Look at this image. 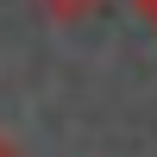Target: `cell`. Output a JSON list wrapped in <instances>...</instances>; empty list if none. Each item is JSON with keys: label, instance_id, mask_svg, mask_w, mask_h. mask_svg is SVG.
<instances>
[{"label": "cell", "instance_id": "cell-1", "mask_svg": "<svg viewBox=\"0 0 157 157\" xmlns=\"http://www.w3.org/2000/svg\"><path fill=\"white\" fill-rule=\"evenodd\" d=\"M38 6H50L57 19H88V13L101 6V0H38Z\"/></svg>", "mask_w": 157, "mask_h": 157}, {"label": "cell", "instance_id": "cell-2", "mask_svg": "<svg viewBox=\"0 0 157 157\" xmlns=\"http://www.w3.org/2000/svg\"><path fill=\"white\" fill-rule=\"evenodd\" d=\"M132 6H138V19H145L151 32H157V0H132Z\"/></svg>", "mask_w": 157, "mask_h": 157}, {"label": "cell", "instance_id": "cell-3", "mask_svg": "<svg viewBox=\"0 0 157 157\" xmlns=\"http://www.w3.org/2000/svg\"><path fill=\"white\" fill-rule=\"evenodd\" d=\"M0 157H13V151H6V145H0Z\"/></svg>", "mask_w": 157, "mask_h": 157}]
</instances>
